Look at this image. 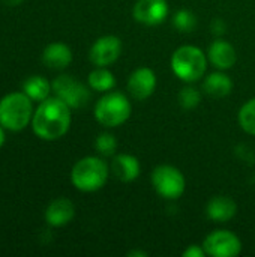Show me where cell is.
Returning a JSON list of instances; mask_svg holds the SVG:
<instances>
[{
    "instance_id": "8",
    "label": "cell",
    "mask_w": 255,
    "mask_h": 257,
    "mask_svg": "<svg viewBox=\"0 0 255 257\" xmlns=\"http://www.w3.org/2000/svg\"><path fill=\"white\" fill-rule=\"evenodd\" d=\"M203 247L207 256L236 257L242 251V241L236 233L221 229L209 233L203 241Z\"/></svg>"
},
{
    "instance_id": "4",
    "label": "cell",
    "mask_w": 255,
    "mask_h": 257,
    "mask_svg": "<svg viewBox=\"0 0 255 257\" xmlns=\"http://www.w3.org/2000/svg\"><path fill=\"white\" fill-rule=\"evenodd\" d=\"M207 54L195 45L179 47L173 53L170 62L173 74L188 84L195 83L204 77L207 71Z\"/></svg>"
},
{
    "instance_id": "28",
    "label": "cell",
    "mask_w": 255,
    "mask_h": 257,
    "mask_svg": "<svg viewBox=\"0 0 255 257\" xmlns=\"http://www.w3.org/2000/svg\"><path fill=\"white\" fill-rule=\"evenodd\" d=\"M8 6H20L24 0H3Z\"/></svg>"
},
{
    "instance_id": "15",
    "label": "cell",
    "mask_w": 255,
    "mask_h": 257,
    "mask_svg": "<svg viewBox=\"0 0 255 257\" xmlns=\"http://www.w3.org/2000/svg\"><path fill=\"white\" fill-rule=\"evenodd\" d=\"M72 50L65 42H51L42 51V62L50 69H66L72 63Z\"/></svg>"
},
{
    "instance_id": "20",
    "label": "cell",
    "mask_w": 255,
    "mask_h": 257,
    "mask_svg": "<svg viewBox=\"0 0 255 257\" xmlns=\"http://www.w3.org/2000/svg\"><path fill=\"white\" fill-rule=\"evenodd\" d=\"M237 120H239L240 128L246 134L255 136V98H251L240 107Z\"/></svg>"
},
{
    "instance_id": "19",
    "label": "cell",
    "mask_w": 255,
    "mask_h": 257,
    "mask_svg": "<svg viewBox=\"0 0 255 257\" xmlns=\"http://www.w3.org/2000/svg\"><path fill=\"white\" fill-rule=\"evenodd\" d=\"M87 84L92 90L107 93L114 89L116 77L107 66H96L87 77Z\"/></svg>"
},
{
    "instance_id": "13",
    "label": "cell",
    "mask_w": 255,
    "mask_h": 257,
    "mask_svg": "<svg viewBox=\"0 0 255 257\" xmlns=\"http://www.w3.org/2000/svg\"><path fill=\"white\" fill-rule=\"evenodd\" d=\"M207 59L216 69L227 71L234 66L237 60V54H236L234 47L230 42L218 38L210 44L207 50Z\"/></svg>"
},
{
    "instance_id": "22",
    "label": "cell",
    "mask_w": 255,
    "mask_h": 257,
    "mask_svg": "<svg viewBox=\"0 0 255 257\" xmlns=\"http://www.w3.org/2000/svg\"><path fill=\"white\" fill-rule=\"evenodd\" d=\"M177 101L182 108L192 110V108L198 107V104L201 102V92L194 86H185L177 93Z\"/></svg>"
},
{
    "instance_id": "26",
    "label": "cell",
    "mask_w": 255,
    "mask_h": 257,
    "mask_svg": "<svg viewBox=\"0 0 255 257\" xmlns=\"http://www.w3.org/2000/svg\"><path fill=\"white\" fill-rule=\"evenodd\" d=\"M129 257H147V253L146 251H140V250H132L128 253Z\"/></svg>"
},
{
    "instance_id": "3",
    "label": "cell",
    "mask_w": 255,
    "mask_h": 257,
    "mask_svg": "<svg viewBox=\"0 0 255 257\" xmlns=\"http://www.w3.org/2000/svg\"><path fill=\"white\" fill-rule=\"evenodd\" d=\"M110 176V167L101 157H84L78 160L71 170V184L81 193H95L101 190Z\"/></svg>"
},
{
    "instance_id": "21",
    "label": "cell",
    "mask_w": 255,
    "mask_h": 257,
    "mask_svg": "<svg viewBox=\"0 0 255 257\" xmlns=\"http://www.w3.org/2000/svg\"><path fill=\"white\" fill-rule=\"evenodd\" d=\"M173 26L180 33H191L197 27V17L188 9H179L173 15Z\"/></svg>"
},
{
    "instance_id": "14",
    "label": "cell",
    "mask_w": 255,
    "mask_h": 257,
    "mask_svg": "<svg viewBox=\"0 0 255 257\" xmlns=\"http://www.w3.org/2000/svg\"><path fill=\"white\" fill-rule=\"evenodd\" d=\"M110 170L113 176L120 182H132L141 173V166L137 157L129 154H119L113 157Z\"/></svg>"
},
{
    "instance_id": "23",
    "label": "cell",
    "mask_w": 255,
    "mask_h": 257,
    "mask_svg": "<svg viewBox=\"0 0 255 257\" xmlns=\"http://www.w3.org/2000/svg\"><path fill=\"white\" fill-rule=\"evenodd\" d=\"M95 149L101 157H114L117 151V140L110 133H102L95 140Z\"/></svg>"
},
{
    "instance_id": "16",
    "label": "cell",
    "mask_w": 255,
    "mask_h": 257,
    "mask_svg": "<svg viewBox=\"0 0 255 257\" xmlns=\"http://www.w3.org/2000/svg\"><path fill=\"white\" fill-rule=\"evenodd\" d=\"M237 212L236 202L228 196H215L206 205V215L213 223H227Z\"/></svg>"
},
{
    "instance_id": "1",
    "label": "cell",
    "mask_w": 255,
    "mask_h": 257,
    "mask_svg": "<svg viewBox=\"0 0 255 257\" xmlns=\"http://www.w3.org/2000/svg\"><path fill=\"white\" fill-rule=\"evenodd\" d=\"M71 107L57 96H48L38 102L32 119L33 134L44 142H56L65 137L71 128Z\"/></svg>"
},
{
    "instance_id": "10",
    "label": "cell",
    "mask_w": 255,
    "mask_h": 257,
    "mask_svg": "<svg viewBox=\"0 0 255 257\" xmlns=\"http://www.w3.org/2000/svg\"><path fill=\"white\" fill-rule=\"evenodd\" d=\"M168 14L167 0H138L132 9L134 20L144 26H158L167 20Z\"/></svg>"
},
{
    "instance_id": "25",
    "label": "cell",
    "mask_w": 255,
    "mask_h": 257,
    "mask_svg": "<svg viewBox=\"0 0 255 257\" xmlns=\"http://www.w3.org/2000/svg\"><path fill=\"white\" fill-rule=\"evenodd\" d=\"M212 32L215 33V35H221V33H224L225 32V24H224V21L222 20H215L213 23H212Z\"/></svg>"
},
{
    "instance_id": "24",
    "label": "cell",
    "mask_w": 255,
    "mask_h": 257,
    "mask_svg": "<svg viewBox=\"0 0 255 257\" xmlns=\"http://www.w3.org/2000/svg\"><path fill=\"white\" fill-rule=\"evenodd\" d=\"M206 256V250L203 245H189L185 251H183V257H204Z\"/></svg>"
},
{
    "instance_id": "27",
    "label": "cell",
    "mask_w": 255,
    "mask_h": 257,
    "mask_svg": "<svg viewBox=\"0 0 255 257\" xmlns=\"http://www.w3.org/2000/svg\"><path fill=\"white\" fill-rule=\"evenodd\" d=\"M5 142H6V130L0 125V148L5 145Z\"/></svg>"
},
{
    "instance_id": "6",
    "label": "cell",
    "mask_w": 255,
    "mask_h": 257,
    "mask_svg": "<svg viewBox=\"0 0 255 257\" xmlns=\"http://www.w3.org/2000/svg\"><path fill=\"white\" fill-rule=\"evenodd\" d=\"M150 181L153 190L165 200H177L183 196L186 188V179L183 173L177 167L168 164L155 167Z\"/></svg>"
},
{
    "instance_id": "11",
    "label": "cell",
    "mask_w": 255,
    "mask_h": 257,
    "mask_svg": "<svg viewBox=\"0 0 255 257\" xmlns=\"http://www.w3.org/2000/svg\"><path fill=\"white\" fill-rule=\"evenodd\" d=\"M128 92L137 101H144L153 95L156 89V74L153 69L143 66L135 69L128 78Z\"/></svg>"
},
{
    "instance_id": "12",
    "label": "cell",
    "mask_w": 255,
    "mask_h": 257,
    "mask_svg": "<svg viewBox=\"0 0 255 257\" xmlns=\"http://www.w3.org/2000/svg\"><path fill=\"white\" fill-rule=\"evenodd\" d=\"M75 217V205L65 197H59L56 200H53L45 212H44V218L45 223L50 227H65L68 226Z\"/></svg>"
},
{
    "instance_id": "18",
    "label": "cell",
    "mask_w": 255,
    "mask_h": 257,
    "mask_svg": "<svg viewBox=\"0 0 255 257\" xmlns=\"http://www.w3.org/2000/svg\"><path fill=\"white\" fill-rule=\"evenodd\" d=\"M23 92L33 102H41V101L47 99L48 96H51L53 86H51V81H48L45 77L36 74V75H30L24 80Z\"/></svg>"
},
{
    "instance_id": "9",
    "label": "cell",
    "mask_w": 255,
    "mask_h": 257,
    "mask_svg": "<svg viewBox=\"0 0 255 257\" xmlns=\"http://www.w3.org/2000/svg\"><path fill=\"white\" fill-rule=\"evenodd\" d=\"M122 54V41L114 35L98 38L89 51V59L95 66H110Z\"/></svg>"
},
{
    "instance_id": "5",
    "label": "cell",
    "mask_w": 255,
    "mask_h": 257,
    "mask_svg": "<svg viewBox=\"0 0 255 257\" xmlns=\"http://www.w3.org/2000/svg\"><path fill=\"white\" fill-rule=\"evenodd\" d=\"M132 113L129 98L122 92L110 90L104 93L95 104V119L105 128H116L123 125Z\"/></svg>"
},
{
    "instance_id": "2",
    "label": "cell",
    "mask_w": 255,
    "mask_h": 257,
    "mask_svg": "<svg viewBox=\"0 0 255 257\" xmlns=\"http://www.w3.org/2000/svg\"><path fill=\"white\" fill-rule=\"evenodd\" d=\"M33 101L21 90L0 98V125L11 133L26 130L33 119Z\"/></svg>"
},
{
    "instance_id": "7",
    "label": "cell",
    "mask_w": 255,
    "mask_h": 257,
    "mask_svg": "<svg viewBox=\"0 0 255 257\" xmlns=\"http://www.w3.org/2000/svg\"><path fill=\"white\" fill-rule=\"evenodd\" d=\"M54 96L60 98L71 108H81L90 99V87L68 74H60L51 81Z\"/></svg>"
},
{
    "instance_id": "17",
    "label": "cell",
    "mask_w": 255,
    "mask_h": 257,
    "mask_svg": "<svg viewBox=\"0 0 255 257\" xmlns=\"http://www.w3.org/2000/svg\"><path fill=\"white\" fill-rule=\"evenodd\" d=\"M203 92L210 98H225L233 90V80L224 72L216 71L209 74L203 81Z\"/></svg>"
}]
</instances>
